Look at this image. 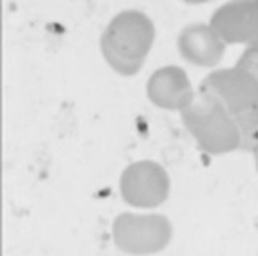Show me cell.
<instances>
[{
  "label": "cell",
  "instance_id": "5",
  "mask_svg": "<svg viewBox=\"0 0 258 256\" xmlns=\"http://www.w3.org/2000/svg\"><path fill=\"white\" fill-rule=\"evenodd\" d=\"M201 91L214 96L233 115L258 104V81L244 67L211 73L203 81Z\"/></svg>",
  "mask_w": 258,
  "mask_h": 256
},
{
  "label": "cell",
  "instance_id": "10",
  "mask_svg": "<svg viewBox=\"0 0 258 256\" xmlns=\"http://www.w3.org/2000/svg\"><path fill=\"white\" fill-rule=\"evenodd\" d=\"M241 67H244L245 70H249L256 78V81H258V48H256V50L249 51L242 57Z\"/></svg>",
  "mask_w": 258,
  "mask_h": 256
},
{
  "label": "cell",
  "instance_id": "3",
  "mask_svg": "<svg viewBox=\"0 0 258 256\" xmlns=\"http://www.w3.org/2000/svg\"><path fill=\"white\" fill-rule=\"evenodd\" d=\"M113 242L129 254H153L167 247L172 224L158 213H121L113 221Z\"/></svg>",
  "mask_w": 258,
  "mask_h": 256
},
{
  "label": "cell",
  "instance_id": "1",
  "mask_svg": "<svg viewBox=\"0 0 258 256\" xmlns=\"http://www.w3.org/2000/svg\"><path fill=\"white\" fill-rule=\"evenodd\" d=\"M155 35V26L145 13L137 10L118 13L101 37L105 62L120 75H136L152 51Z\"/></svg>",
  "mask_w": 258,
  "mask_h": 256
},
{
  "label": "cell",
  "instance_id": "6",
  "mask_svg": "<svg viewBox=\"0 0 258 256\" xmlns=\"http://www.w3.org/2000/svg\"><path fill=\"white\" fill-rule=\"evenodd\" d=\"M147 96L158 108L182 113L191 105L198 94L183 68L164 65L148 78Z\"/></svg>",
  "mask_w": 258,
  "mask_h": 256
},
{
  "label": "cell",
  "instance_id": "7",
  "mask_svg": "<svg viewBox=\"0 0 258 256\" xmlns=\"http://www.w3.org/2000/svg\"><path fill=\"white\" fill-rule=\"evenodd\" d=\"M225 38L212 24L193 23L185 26L177 38V48L188 64L215 67L225 54Z\"/></svg>",
  "mask_w": 258,
  "mask_h": 256
},
{
  "label": "cell",
  "instance_id": "2",
  "mask_svg": "<svg viewBox=\"0 0 258 256\" xmlns=\"http://www.w3.org/2000/svg\"><path fill=\"white\" fill-rule=\"evenodd\" d=\"M182 120L206 151L223 153L239 143L234 115L204 91L198 93L191 105L182 112Z\"/></svg>",
  "mask_w": 258,
  "mask_h": 256
},
{
  "label": "cell",
  "instance_id": "11",
  "mask_svg": "<svg viewBox=\"0 0 258 256\" xmlns=\"http://www.w3.org/2000/svg\"><path fill=\"white\" fill-rule=\"evenodd\" d=\"M183 2L190 4V5H201V4H206V2H209V0H183Z\"/></svg>",
  "mask_w": 258,
  "mask_h": 256
},
{
  "label": "cell",
  "instance_id": "4",
  "mask_svg": "<svg viewBox=\"0 0 258 256\" xmlns=\"http://www.w3.org/2000/svg\"><path fill=\"white\" fill-rule=\"evenodd\" d=\"M171 191L169 175L153 161L134 162L121 175L120 193L124 202L137 209H155L161 205Z\"/></svg>",
  "mask_w": 258,
  "mask_h": 256
},
{
  "label": "cell",
  "instance_id": "8",
  "mask_svg": "<svg viewBox=\"0 0 258 256\" xmlns=\"http://www.w3.org/2000/svg\"><path fill=\"white\" fill-rule=\"evenodd\" d=\"M211 24L225 42H258V0H236L222 7Z\"/></svg>",
  "mask_w": 258,
  "mask_h": 256
},
{
  "label": "cell",
  "instance_id": "9",
  "mask_svg": "<svg viewBox=\"0 0 258 256\" xmlns=\"http://www.w3.org/2000/svg\"><path fill=\"white\" fill-rule=\"evenodd\" d=\"M239 143L258 145V104L234 115Z\"/></svg>",
  "mask_w": 258,
  "mask_h": 256
}]
</instances>
